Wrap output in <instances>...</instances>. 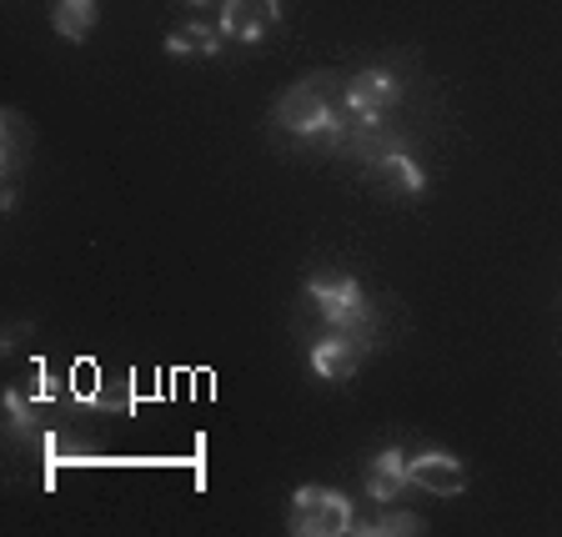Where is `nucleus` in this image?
Here are the masks:
<instances>
[{
  "instance_id": "13",
  "label": "nucleus",
  "mask_w": 562,
  "mask_h": 537,
  "mask_svg": "<svg viewBox=\"0 0 562 537\" xmlns=\"http://www.w3.org/2000/svg\"><path fill=\"white\" fill-rule=\"evenodd\" d=\"M222 41L211 25H181L176 35H166V56H216Z\"/></svg>"
},
{
  "instance_id": "4",
  "label": "nucleus",
  "mask_w": 562,
  "mask_h": 537,
  "mask_svg": "<svg viewBox=\"0 0 562 537\" xmlns=\"http://www.w3.org/2000/svg\"><path fill=\"white\" fill-rule=\"evenodd\" d=\"M362 181L376 187V191H386V197H402V201H412V197L427 191V176H422V166L412 161L407 152H386L382 161H367Z\"/></svg>"
},
{
  "instance_id": "3",
  "label": "nucleus",
  "mask_w": 562,
  "mask_h": 537,
  "mask_svg": "<svg viewBox=\"0 0 562 537\" xmlns=\"http://www.w3.org/2000/svg\"><path fill=\"white\" fill-rule=\"evenodd\" d=\"M322 81H327V76H312V81L292 86L286 96H277V111H271V121H277L281 131H292V136H312L316 126H327L337 111H331V96L322 91Z\"/></svg>"
},
{
  "instance_id": "16",
  "label": "nucleus",
  "mask_w": 562,
  "mask_h": 537,
  "mask_svg": "<svg viewBox=\"0 0 562 537\" xmlns=\"http://www.w3.org/2000/svg\"><path fill=\"white\" fill-rule=\"evenodd\" d=\"M91 407H101V412H136V392H131V382L126 387L101 382V392H95Z\"/></svg>"
},
{
  "instance_id": "9",
  "label": "nucleus",
  "mask_w": 562,
  "mask_h": 537,
  "mask_svg": "<svg viewBox=\"0 0 562 537\" xmlns=\"http://www.w3.org/2000/svg\"><path fill=\"white\" fill-rule=\"evenodd\" d=\"M407 488H412L407 482V452H402V447L376 452L372 468H367V497H372V503H397Z\"/></svg>"
},
{
  "instance_id": "10",
  "label": "nucleus",
  "mask_w": 562,
  "mask_h": 537,
  "mask_svg": "<svg viewBox=\"0 0 562 537\" xmlns=\"http://www.w3.org/2000/svg\"><path fill=\"white\" fill-rule=\"evenodd\" d=\"M351 533L357 537H417V533H427V523H422L417 513H402V507L382 503V517H372V523H357V517H351Z\"/></svg>"
},
{
  "instance_id": "2",
  "label": "nucleus",
  "mask_w": 562,
  "mask_h": 537,
  "mask_svg": "<svg viewBox=\"0 0 562 537\" xmlns=\"http://www.w3.org/2000/svg\"><path fill=\"white\" fill-rule=\"evenodd\" d=\"M286 527H292L296 537H341V533H351V503L341 497V492L302 488L292 497Z\"/></svg>"
},
{
  "instance_id": "8",
  "label": "nucleus",
  "mask_w": 562,
  "mask_h": 537,
  "mask_svg": "<svg viewBox=\"0 0 562 537\" xmlns=\"http://www.w3.org/2000/svg\"><path fill=\"white\" fill-rule=\"evenodd\" d=\"M397 101V81L392 70H362L347 81V111L351 116H367V121H382V111Z\"/></svg>"
},
{
  "instance_id": "14",
  "label": "nucleus",
  "mask_w": 562,
  "mask_h": 537,
  "mask_svg": "<svg viewBox=\"0 0 562 537\" xmlns=\"http://www.w3.org/2000/svg\"><path fill=\"white\" fill-rule=\"evenodd\" d=\"M95 392H101V367H95L91 357H76V362H70V402H86V407H91Z\"/></svg>"
},
{
  "instance_id": "12",
  "label": "nucleus",
  "mask_w": 562,
  "mask_h": 537,
  "mask_svg": "<svg viewBox=\"0 0 562 537\" xmlns=\"http://www.w3.org/2000/svg\"><path fill=\"white\" fill-rule=\"evenodd\" d=\"M25 152H31V126L21 121V111H5V121H0V166H5V176L21 171Z\"/></svg>"
},
{
  "instance_id": "11",
  "label": "nucleus",
  "mask_w": 562,
  "mask_h": 537,
  "mask_svg": "<svg viewBox=\"0 0 562 537\" xmlns=\"http://www.w3.org/2000/svg\"><path fill=\"white\" fill-rule=\"evenodd\" d=\"M50 25H56V35H66V41H86V35L95 31V0H56Z\"/></svg>"
},
{
  "instance_id": "6",
  "label": "nucleus",
  "mask_w": 562,
  "mask_h": 537,
  "mask_svg": "<svg viewBox=\"0 0 562 537\" xmlns=\"http://www.w3.org/2000/svg\"><path fill=\"white\" fill-rule=\"evenodd\" d=\"M367 357H372V347H362V342L347 337V332H331V337H322L312 347V372L322 377V382H347Z\"/></svg>"
},
{
  "instance_id": "5",
  "label": "nucleus",
  "mask_w": 562,
  "mask_h": 537,
  "mask_svg": "<svg viewBox=\"0 0 562 537\" xmlns=\"http://www.w3.org/2000/svg\"><path fill=\"white\" fill-rule=\"evenodd\" d=\"M407 482L422 492H437V497H457V492H468V472L462 462L447 452H417L407 457Z\"/></svg>"
},
{
  "instance_id": "7",
  "label": "nucleus",
  "mask_w": 562,
  "mask_h": 537,
  "mask_svg": "<svg viewBox=\"0 0 562 537\" xmlns=\"http://www.w3.org/2000/svg\"><path fill=\"white\" fill-rule=\"evenodd\" d=\"M281 5L277 0H226L222 5V31L236 35V41H246V46H257L261 35L277 25Z\"/></svg>"
},
{
  "instance_id": "18",
  "label": "nucleus",
  "mask_w": 562,
  "mask_h": 537,
  "mask_svg": "<svg viewBox=\"0 0 562 537\" xmlns=\"http://www.w3.org/2000/svg\"><path fill=\"white\" fill-rule=\"evenodd\" d=\"M191 5H201V0H191Z\"/></svg>"
},
{
  "instance_id": "17",
  "label": "nucleus",
  "mask_w": 562,
  "mask_h": 537,
  "mask_svg": "<svg viewBox=\"0 0 562 537\" xmlns=\"http://www.w3.org/2000/svg\"><path fill=\"white\" fill-rule=\"evenodd\" d=\"M151 392H166V377H151V372H136V398H151Z\"/></svg>"
},
{
  "instance_id": "1",
  "label": "nucleus",
  "mask_w": 562,
  "mask_h": 537,
  "mask_svg": "<svg viewBox=\"0 0 562 537\" xmlns=\"http://www.w3.org/2000/svg\"><path fill=\"white\" fill-rule=\"evenodd\" d=\"M306 297L316 302V312L331 322V332H347L362 347H376V316L367 306L362 287L351 277H312L306 281Z\"/></svg>"
},
{
  "instance_id": "15",
  "label": "nucleus",
  "mask_w": 562,
  "mask_h": 537,
  "mask_svg": "<svg viewBox=\"0 0 562 537\" xmlns=\"http://www.w3.org/2000/svg\"><path fill=\"white\" fill-rule=\"evenodd\" d=\"M5 412H11V433L15 437H25V443H35V437H41V422H35V412H31V398L5 392Z\"/></svg>"
}]
</instances>
